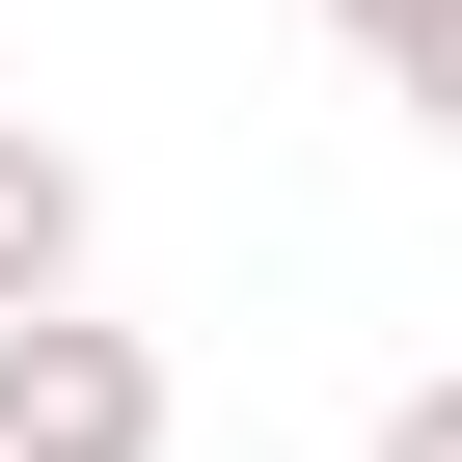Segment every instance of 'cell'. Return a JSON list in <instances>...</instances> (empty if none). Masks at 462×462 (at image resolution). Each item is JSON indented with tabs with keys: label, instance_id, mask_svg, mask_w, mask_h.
<instances>
[{
	"label": "cell",
	"instance_id": "6da1fadb",
	"mask_svg": "<svg viewBox=\"0 0 462 462\" xmlns=\"http://www.w3.org/2000/svg\"><path fill=\"white\" fill-rule=\"evenodd\" d=\"M190 408H163V354L109 327V300H28L0 327V462H163Z\"/></svg>",
	"mask_w": 462,
	"mask_h": 462
},
{
	"label": "cell",
	"instance_id": "7a4b0ae2",
	"mask_svg": "<svg viewBox=\"0 0 462 462\" xmlns=\"http://www.w3.org/2000/svg\"><path fill=\"white\" fill-rule=\"evenodd\" d=\"M82 245H109L82 136H28V109H0V327H28V300H82Z\"/></svg>",
	"mask_w": 462,
	"mask_h": 462
},
{
	"label": "cell",
	"instance_id": "3957f363",
	"mask_svg": "<svg viewBox=\"0 0 462 462\" xmlns=\"http://www.w3.org/2000/svg\"><path fill=\"white\" fill-rule=\"evenodd\" d=\"M327 28H354V82H435V0H327Z\"/></svg>",
	"mask_w": 462,
	"mask_h": 462
},
{
	"label": "cell",
	"instance_id": "277c9868",
	"mask_svg": "<svg viewBox=\"0 0 462 462\" xmlns=\"http://www.w3.org/2000/svg\"><path fill=\"white\" fill-rule=\"evenodd\" d=\"M354 462H462V381H408V408H381V435H354Z\"/></svg>",
	"mask_w": 462,
	"mask_h": 462
}]
</instances>
